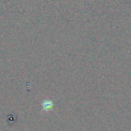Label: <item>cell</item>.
<instances>
[{
    "label": "cell",
    "instance_id": "obj_1",
    "mask_svg": "<svg viewBox=\"0 0 131 131\" xmlns=\"http://www.w3.org/2000/svg\"><path fill=\"white\" fill-rule=\"evenodd\" d=\"M42 106L45 110H50L53 107V103L51 100H45L42 103Z\"/></svg>",
    "mask_w": 131,
    "mask_h": 131
}]
</instances>
